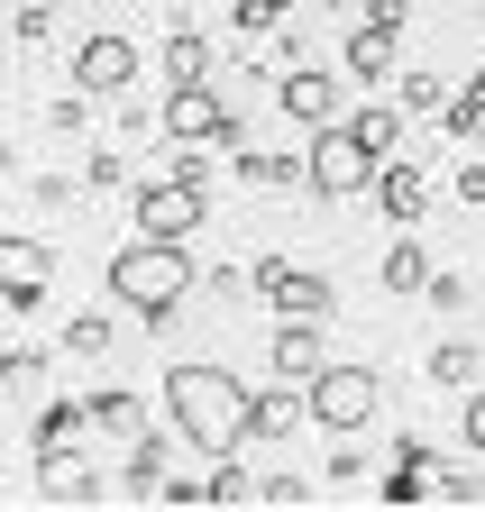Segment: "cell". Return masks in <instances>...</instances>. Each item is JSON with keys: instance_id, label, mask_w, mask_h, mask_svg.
I'll return each instance as SVG.
<instances>
[{"instance_id": "d4e9b609", "label": "cell", "mask_w": 485, "mask_h": 512, "mask_svg": "<svg viewBox=\"0 0 485 512\" xmlns=\"http://www.w3.org/2000/svg\"><path fill=\"white\" fill-rule=\"evenodd\" d=\"M394 101H403L412 119H431V110H449V92H440V74H394Z\"/></svg>"}, {"instance_id": "5bb4252c", "label": "cell", "mask_w": 485, "mask_h": 512, "mask_svg": "<svg viewBox=\"0 0 485 512\" xmlns=\"http://www.w3.org/2000/svg\"><path fill=\"white\" fill-rule=\"evenodd\" d=\"M348 74H357V83H394V74H403V28L357 19V28H348Z\"/></svg>"}, {"instance_id": "836d02e7", "label": "cell", "mask_w": 485, "mask_h": 512, "mask_svg": "<svg viewBox=\"0 0 485 512\" xmlns=\"http://www.w3.org/2000/svg\"><path fill=\"white\" fill-rule=\"evenodd\" d=\"M458 202H476V211H485V156H467V165H458Z\"/></svg>"}, {"instance_id": "8d00e7d4", "label": "cell", "mask_w": 485, "mask_h": 512, "mask_svg": "<svg viewBox=\"0 0 485 512\" xmlns=\"http://www.w3.org/2000/svg\"><path fill=\"white\" fill-rule=\"evenodd\" d=\"M467 10H485V0H467Z\"/></svg>"}, {"instance_id": "9a60e30c", "label": "cell", "mask_w": 485, "mask_h": 512, "mask_svg": "<svg viewBox=\"0 0 485 512\" xmlns=\"http://www.w3.org/2000/svg\"><path fill=\"white\" fill-rule=\"evenodd\" d=\"M421 494H440V458H431V439H394V467H385V503H421Z\"/></svg>"}, {"instance_id": "7a4b0ae2", "label": "cell", "mask_w": 485, "mask_h": 512, "mask_svg": "<svg viewBox=\"0 0 485 512\" xmlns=\"http://www.w3.org/2000/svg\"><path fill=\"white\" fill-rule=\"evenodd\" d=\"M110 302L119 311H138L147 330H174V311L193 302V238H129V247H110V266H101Z\"/></svg>"}, {"instance_id": "f1b7e54d", "label": "cell", "mask_w": 485, "mask_h": 512, "mask_svg": "<svg viewBox=\"0 0 485 512\" xmlns=\"http://www.w3.org/2000/svg\"><path fill=\"white\" fill-rule=\"evenodd\" d=\"M83 183H92V192H119V183H129V165H119L110 147H92V156H83Z\"/></svg>"}, {"instance_id": "4fadbf2b", "label": "cell", "mask_w": 485, "mask_h": 512, "mask_svg": "<svg viewBox=\"0 0 485 512\" xmlns=\"http://www.w3.org/2000/svg\"><path fill=\"white\" fill-rule=\"evenodd\" d=\"M229 174L248 192H284V183H312V156H293V147H229Z\"/></svg>"}, {"instance_id": "484cf974", "label": "cell", "mask_w": 485, "mask_h": 512, "mask_svg": "<svg viewBox=\"0 0 485 512\" xmlns=\"http://www.w3.org/2000/svg\"><path fill=\"white\" fill-rule=\"evenodd\" d=\"M65 348H74V357H110V320H101V311L65 320Z\"/></svg>"}, {"instance_id": "ba28073f", "label": "cell", "mask_w": 485, "mask_h": 512, "mask_svg": "<svg viewBox=\"0 0 485 512\" xmlns=\"http://www.w3.org/2000/svg\"><path fill=\"white\" fill-rule=\"evenodd\" d=\"M138 74H147V55H138V37H119V28H101V37L74 46V92H92V101H119Z\"/></svg>"}, {"instance_id": "2e32d148", "label": "cell", "mask_w": 485, "mask_h": 512, "mask_svg": "<svg viewBox=\"0 0 485 512\" xmlns=\"http://www.w3.org/2000/svg\"><path fill=\"white\" fill-rule=\"evenodd\" d=\"M376 211H385L394 229H412L421 211H431V183H421V174H412L403 156H385V174H376Z\"/></svg>"}, {"instance_id": "6da1fadb", "label": "cell", "mask_w": 485, "mask_h": 512, "mask_svg": "<svg viewBox=\"0 0 485 512\" xmlns=\"http://www.w3.org/2000/svg\"><path fill=\"white\" fill-rule=\"evenodd\" d=\"M156 403H165L174 430H184L193 458H238V448H248V421H257V384H248V375H229V366L184 357V366H165Z\"/></svg>"}, {"instance_id": "52a82bcc", "label": "cell", "mask_w": 485, "mask_h": 512, "mask_svg": "<svg viewBox=\"0 0 485 512\" xmlns=\"http://www.w3.org/2000/svg\"><path fill=\"white\" fill-rule=\"evenodd\" d=\"M129 211H138V229H147V238H193V229L211 220V183L156 174V183H138V192H129Z\"/></svg>"}, {"instance_id": "1f68e13d", "label": "cell", "mask_w": 485, "mask_h": 512, "mask_svg": "<svg viewBox=\"0 0 485 512\" xmlns=\"http://www.w3.org/2000/svg\"><path fill=\"white\" fill-rule=\"evenodd\" d=\"M458 439L485 458V394H476V384H467V403H458Z\"/></svg>"}, {"instance_id": "d590c367", "label": "cell", "mask_w": 485, "mask_h": 512, "mask_svg": "<svg viewBox=\"0 0 485 512\" xmlns=\"http://www.w3.org/2000/svg\"><path fill=\"white\" fill-rule=\"evenodd\" d=\"M367 19H376V28H403V19H412V0H367Z\"/></svg>"}, {"instance_id": "8fae6325", "label": "cell", "mask_w": 485, "mask_h": 512, "mask_svg": "<svg viewBox=\"0 0 485 512\" xmlns=\"http://www.w3.org/2000/svg\"><path fill=\"white\" fill-rule=\"evenodd\" d=\"M266 366L275 384H312L330 366V339H321V320H275V339H266Z\"/></svg>"}, {"instance_id": "74e56055", "label": "cell", "mask_w": 485, "mask_h": 512, "mask_svg": "<svg viewBox=\"0 0 485 512\" xmlns=\"http://www.w3.org/2000/svg\"><path fill=\"white\" fill-rule=\"evenodd\" d=\"M55 10H65V0H55Z\"/></svg>"}, {"instance_id": "4dcf8cb0", "label": "cell", "mask_w": 485, "mask_h": 512, "mask_svg": "<svg viewBox=\"0 0 485 512\" xmlns=\"http://www.w3.org/2000/svg\"><path fill=\"white\" fill-rule=\"evenodd\" d=\"M46 19H55V0H19V10H10V28H19V46H37V37H46Z\"/></svg>"}, {"instance_id": "8992f818", "label": "cell", "mask_w": 485, "mask_h": 512, "mask_svg": "<svg viewBox=\"0 0 485 512\" xmlns=\"http://www.w3.org/2000/svg\"><path fill=\"white\" fill-rule=\"evenodd\" d=\"M165 138H184V147H248V128H238V110L211 83H174L165 92Z\"/></svg>"}, {"instance_id": "603a6c76", "label": "cell", "mask_w": 485, "mask_h": 512, "mask_svg": "<svg viewBox=\"0 0 485 512\" xmlns=\"http://www.w3.org/2000/svg\"><path fill=\"white\" fill-rule=\"evenodd\" d=\"M440 128H449V138H458V147H476V138H485V74H467V83L449 92V110H440Z\"/></svg>"}, {"instance_id": "9c48e42d", "label": "cell", "mask_w": 485, "mask_h": 512, "mask_svg": "<svg viewBox=\"0 0 485 512\" xmlns=\"http://www.w3.org/2000/svg\"><path fill=\"white\" fill-rule=\"evenodd\" d=\"M46 284H55V247H37L28 229H10V238H0V302L28 320L46 302Z\"/></svg>"}, {"instance_id": "5b68a950", "label": "cell", "mask_w": 485, "mask_h": 512, "mask_svg": "<svg viewBox=\"0 0 485 512\" xmlns=\"http://www.w3.org/2000/svg\"><path fill=\"white\" fill-rule=\"evenodd\" d=\"M257 302L275 320H330L339 311V284L321 266H293V256H257Z\"/></svg>"}, {"instance_id": "d6986e66", "label": "cell", "mask_w": 485, "mask_h": 512, "mask_svg": "<svg viewBox=\"0 0 485 512\" xmlns=\"http://www.w3.org/2000/svg\"><path fill=\"white\" fill-rule=\"evenodd\" d=\"M376 275H385V293H403V302H421V293H431V275H440V266H431V247H421V238L403 229V238L385 247V266H376Z\"/></svg>"}, {"instance_id": "e575fe53", "label": "cell", "mask_w": 485, "mask_h": 512, "mask_svg": "<svg viewBox=\"0 0 485 512\" xmlns=\"http://www.w3.org/2000/svg\"><path fill=\"white\" fill-rule=\"evenodd\" d=\"M257 494H266V503H302L312 485H302V476H257Z\"/></svg>"}, {"instance_id": "d6a6232c", "label": "cell", "mask_w": 485, "mask_h": 512, "mask_svg": "<svg viewBox=\"0 0 485 512\" xmlns=\"http://www.w3.org/2000/svg\"><path fill=\"white\" fill-rule=\"evenodd\" d=\"M367 476V448H330V485H357Z\"/></svg>"}, {"instance_id": "30bf717a", "label": "cell", "mask_w": 485, "mask_h": 512, "mask_svg": "<svg viewBox=\"0 0 485 512\" xmlns=\"http://www.w3.org/2000/svg\"><path fill=\"white\" fill-rule=\"evenodd\" d=\"M275 110H284L293 128H330V119H339V74H321V64L275 74Z\"/></svg>"}, {"instance_id": "e0dca14e", "label": "cell", "mask_w": 485, "mask_h": 512, "mask_svg": "<svg viewBox=\"0 0 485 512\" xmlns=\"http://www.w3.org/2000/svg\"><path fill=\"white\" fill-rule=\"evenodd\" d=\"M37 485H46L55 503H101V494H110V476H101V467H83L74 448H55V458H37Z\"/></svg>"}, {"instance_id": "83f0119b", "label": "cell", "mask_w": 485, "mask_h": 512, "mask_svg": "<svg viewBox=\"0 0 485 512\" xmlns=\"http://www.w3.org/2000/svg\"><path fill=\"white\" fill-rule=\"evenodd\" d=\"M83 119H92V92H65V101H46V128H55V138H74Z\"/></svg>"}, {"instance_id": "f35d334b", "label": "cell", "mask_w": 485, "mask_h": 512, "mask_svg": "<svg viewBox=\"0 0 485 512\" xmlns=\"http://www.w3.org/2000/svg\"><path fill=\"white\" fill-rule=\"evenodd\" d=\"M476 74H485V64H476Z\"/></svg>"}, {"instance_id": "7402d4cb", "label": "cell", "mask_w": 485, "mask_h": 512, "mask_svg": "<svg viewBox=\"0 0 485 512\" xmlns=\"http://www.w3.org/2000/svg\"><path fill=\"white\" fill-rule=\"evenodd\" d=\"M165 83H211V37H202L193 19L165 37Z\"/></svg>"}, {"instance_id": "277c9868", "label": "cell", "mask_w": 485, "mask_h": 512, "mask_svg": "<svg viewBox=\"0 0 485 512\" xmlns=\"http://www.w3.org/2000/svg\"><path fill=\"white\" fill-rule=\"evenodd\" d=\"M302 156H312V192H321V202H348V192H376V174H385V156H376L367 138H357L348 119L312 128V147H302Z\"/></svg>"}, {"instance_id": "ac0fdd59", "label": "cell", "mask_w": 485, "mask_h": 512, "mask_svg": "<svg viewBox=\"0 0 485 512\" xmlns=\"http://www.w3.org/2000/svg\"><path fill=\"white\" fill-rule=\"evenodd\" d=\"M83 430H92V403H83V394H55V403L28 421V448H37V458H55V448H74Z\"/></svg>"}, {"instance_id": "3957f363", "label": "cell", "mask_w": 485, "mask_h": 512, "mask_svg": "<svg viewBox=\"0 0 485 512\" xmlns=\"http://www.w3.org/2000/svg\"><path fill=\"white\" fill-rule=\"evenodd\" d=\"M302 412H312V430H330V439H357L376 412H385V375L376 366H321L312 384H302Z\"/></svg>"}, {"instance_id": "ffe728a7", "label": "cell", "mask_w": 485, "mask_h": 512, "mask_svg": "<svg viewBox=\"0 0 485 512\" xmlns=\"http://www.w3.org/2000/svg\"><path fill=\"white\" fill-rule=\"evenodd\" d=\"M83 403H92V430H101V439H138V430H147V403L129 394V384H92Z\"/></svg>"}, {"instance_id": "f546056e", "label": "cell", "mask_w": 485, "mask_h": 512, "mask_svg": "<svg viewBox=\"0 0 485 512\" xmlns=\"http://www.w3.org/2000/svg\"><path fill=\"white\" fill-rule=\"evenodd\" d=\"M421 302H431V311H467L476 284H467V275H431V293H421Z\"/></svg>"}, {"instance_id": "4316f807", "label": "cell", "mask_w": 485, "mask_h": 512, "mask_svg": "<svg viewBox=\"0 0 485 512\" xmlns=\"http://www.w3.org/2000/svg\"><path fill=\"white\" fill-rule=\"evenodd\" d=\"M284 10H293V0H229V19H238V28H248V37H266V28H284Z\"/></svg>"}, {"instance_id": "44dd1931", "label": "cell", "mask_w": 485, "mask_h": 512, "mask_svg": "<svg viewBox=\"0 0 485 512\" xmlns=\"http://www.w3.org/2000/svg\"><path fill=\"white\" fill-rule=\"evenodd\" d=\"M421 375H431V384H449V394H467V384L485 375V348H476V339H440Z\"/></svg>"}, {"instance_id": "cb8c5ba5", "label": "cell", "mask_w": 485, "mask_h": 512, "mask_svg": "<svg viewBox=\"0 0 485 512\" xmlns=\"http://www.w3.org/2000/svg\"><path fill=\"white\" fill-rule=\"evenodd\" d=\"M202 494H211V503H257V476L238 467V458H211V467H202Z\"/></svg>"}, {"instance_id": "7c38bea8", "label": "cell", "mask_w": 485, "mask_h": 512, "mask_svg": "<svg viewBox=\"0 0 485 512\" xmlns=\"http://www.w3.org/2000/svg\"><path fill=\"white\" fill-rule=\"evenodd\" d=\"M174 448H184V430H138L129 439V467H119V494H165V476H174Z\"/></svg>"}]
</instances>
